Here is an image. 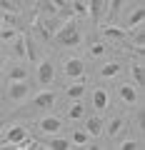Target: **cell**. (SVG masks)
<instances>
[{"mask_svg": "<svg viewBox=\"0 0 145 150\" xmlns=\"http://www.w3.org/2000/svg\"><path fill=\"white\" fill-rule=\"evenodd\" d=\"M53 43L55 45H63V48H78V45L83 43L80 28H78L73 20H68L65 25H60V30L53 35Z\"/></svg>", "mask_w": 145, "mask_h": 150, "instance_id": "cell-1", "label": "cell"}, {"mask_svg": "<svg viewBox=\"0 0 145 150\" xmlns=\"http://www.w3.org/2000/svg\"><path fill=\"white\" fill-rule=\"evenodd\" d=\"M8 98H10L13 103H25L28 98H30V85H28V80H13L10 85H8Z\"/></svg>", "mask_w": 145, "mask_h": 150, "instance_id": "cell-2", "label": "cell"}, {"mask_svg": "<svg viewBox=\"0 0 145 150\" xmlns=\"http://www.w3.org/2000/svg\"><path fill=\"white\" fill-rule=\"evenodd\" d=\"M55 78V70L50 60H38V83L40 85H50Z\"/></svg>", "mask_w": 145, "mask_h": 150, "instance_id": "cell-3", "label": "cell"}, {"mask_svg": "<svg viewBox=\"0 0 145 150\" xmlns=\"http://www.w3.org/2000/svg\"><path fill=\"white\" fill-rule=\"evenodd\" d=\"M83 73H85V63H83L80 58H70L68 63H65V75H68L70 80L83 78Z\"/></svg>", "mask_w": 145, "mask_h": 150, "instance_id": "cell-4", "label": "cell"}, {"mask_svg": "<svg viewBox=\"0 0 145 150\" xmlns=\"http://www.w3.org/2000/svg\"><path fill=\"white\" fill-rule=\"evenodd\" d=\"M105 5H108V0H90V3H88V15L93 18V23H100L103 20Z\"/></svg>", "mask_w": 145, "mask_h": 150, "instance_id": "cell-5", "label": "cell"}, {"mask_svg": "<svg viewBox=\"0 0 145 150\" xmlns=\"http://www.w3.org/2000/svg\"><path fill=\"white\" fill-rule=\"evenodd\" d=\"M60 128H63V120H60V118H53V115H48V118L40 120V130H43V133H48V135H55Z\"/></svg>", "mask_w": 145, "mask_h": 150, "instance_id": "cell-6", "label": "cell"}, {"mask_svg": "<svg viewBox=\"0 0 145 150\" xmlns=\"http://www.w3.org/2000/svg\"><path fill=\"white\" fill-rule=\"evenodd\" d=\"M23 138H28V128H25V125H13V128L8 130V135H5V140L10 145H18Z\"/></svg>", "mask_w": 145, "mask_h": 150, "instance_id": "cell-7", "label": "cell"}, {"mask_svg": "<svg viewBox=\"0 0 145 150\" xmlns=\"http://www.w3.org/2000/svg\"><path fill=\"white\" fill-rule=\"evenodd\" d=\"M85 85H88L85 78H83V80H78V78H75V83H73V85L65 90V95H68L70 100H80V98L85 95Z\"/></svg>", "mask_w": 145, "mask_h": 150, "instance_id": "cell-8", "label": "cell"}, {"mask_svg": "<svg viewBox=\"0 0 145 150\" xmlns=\"http://www.w3.org/2000/svg\"><path fill=\"white\" fill-rule=\"evenodd\" d=\"M103 125H105V123H103L98 115H93V118L85 120V133L93 135V138H98V135H103Z\"/></svg>", "mask_w": 145, "mask_h": 150, "instance_id": "cell-9", "label": "cell"}, {"mask_svg": "<svg viewBox=\"0 0 145 150\" xmlns=\"http://www.w3.org/2000/svg\"><path fill=\"white\" fill-rule=\"evenodd\" d=\"M143 20H145V8L140 5V8H135V10L130 13V18L125 20V28H128V30H133V28L143 25Z\"/></svg>", "mask_w": 145, "mask_h": 150, "instance_id": "cell-10", "label": "cell"}, {"mask_svg": "<svg viewBox=\"0 0 145 150\" xmlns=\"http://www.w3.org/2000/svg\"><path fill=\"white\" fill-rule=\"evenodd\" d=\"M53 103H55V93L45 90V93H40V95H35V98H33V103H30V105H35V108H43V110H45V108H50Z\"/></svg>", "mask_w": 145, "mask_h": 150, "instance_id": "cell-11", "label": "cell"}, {"mask_svg": "<svg viewBox=\"0 0 145 150\" xmlns=\"http://www.w3.org/2000/svg\"><path fill=\"white\" fill-rule=\"evenodd\" d=\"M23 40H25V60H30V63H38V45H35V40H33V35L28 33Z\"/></svg>", "mask_w": 145, "mask_h": 150, "instance_id": "cell-12", "label": "cell"}, {"mask_svg": "<svg viewBox=\"0 0 145 150\" xmlns=\"http://www.w3.org/2000/svg\"><path fill=\"white\" fill-rule=\"evenodd\" d=\"M123 3L125 0H108V25H113L115 20H118V15H120V10H123Z\"/></svg>", "mask_w": 145, "mask_h": 150, "instance_id": "cell-13", "label": "cell"}, {"mask_svg": "<svg viewBox=\"0 0 145 150\" xmlns=\"http://www.w3.org/2000/svg\"><path fill=\"white\" fill-rule=\"evenodd\" d=\"M118 93H120V98H123L128 105H135V103H138V93H135L133 85H125V83H123V85L118 88Z\"/></svg>", "mask_w": 145, "mask_h": 150, "instance_id": "cell-14", "label": "cell"}, {"mask_svg": "<svg viewBox=\"0 0 145 150\" xmlns=\"http://www.w3.org/2000/svg\"><path fill=\"white\" fill-rule=\"evenodd\" d=\"M28 68L25 65H13L10 70H8V83H13V80H28Z\"/></svg>", "mask_w": 145, "mask_h": 150, "instance_id": "cell-15", "label": "cell"}, {"mask_svg": "<svg viewBox=\"0 0 145 150\" xmlns=\"http://www.w3.org/2000/svg\"><path fill=\"white\" fill-rule=\"evenodd\" d=\"M103 35H105L108 40H120V43L125 40V33L120 30V28L115 25V23H113V25H105V28H103Z\"/></svg>", "mask_w": 145, "mask_h": 150, "instance_id": "cell-16", "label": "cell"}, {"mask_svg": "<svg viewBox=\"0 0 145 150\" xmlns=\"http://www.w3.org/2000/svg\"><path fill=\"white\" fill-rule=\"evenodd\" d=\"M120 70H123V65H120V63H115V60H113V63L103 65V70H100V78H103V80H108V78H115V75H118Z\"/></svg>", "mask_w": 145, "mask_h": 150, "instance_id": "cell-17", "label": "cell"}, {"mask_svg": "<svg viewBox=\"0 0 145 150\" xmlns=\"http://www.w3.org/2000/svg\"><path fill=\"white\" fill-rule=\"evenodd\" d=\"M93 108H95V110H105L108 108V93L105 90L98 88V90L93 93Z\"/></svg>", "mask_w": 145, "mask_h": 150, "instance_id": "cell-18", "label": "cell"}, {"mask_svg": "<svg viewBox=\"0 0 145 150\" xmlns=\"http://www.w3.org/2000/svg\"><path fill=\"white\" fill-rule=\"evenodd\" d=\"M123 128H125V120L120 118V115H115V118L108 123V135H110V138H115V135H118Z\"/></svg>", "mask_w": 145, "mask_h": 150, "instance_id": "cell-19", "label": "cell"}, {"mask_svg": "<svg viewBox=\"0 0 145 150\" xmlns=\"http://www.w3.org/2000/svg\"><path fill=\"white\" fill-rule=\"evenodd\" d=\"M18 38V30L13 25H5V28H0V43H13Z\"/></svg>", "mask_w": 145, "mask_h": 150, "instance_id": "cell-20", "label": "cell"}, {"mask_svg": "<svg viewBox=\"0 0 145 150\" xmlns=\"http://www.w3.org/2000/svg\"><path fill=\"white\" fill-rule=\"evenodd\" d=\"M130 75H133L135 85H145V73H143V65H130Z\"/></svg>", "mask_w": 145, "mask_h": 150, "instance_id": "cell-21", "label": "cell"}, {"mask_svg": "<svg viewBox=\"0 0 145 150\" xmlns=\"http://www.w3.org/2000/svg\"><path fill=\"white\" fill-rule=\"evenodd\" d=\"M83 110H85V105H83L80 100H75V103H73V108L68 110V118L70 120H80L83 118Z\"/></svg>", "mask_w": 145, "mask_h": 150, "instance_id": "cell-22", "label": "cell"}, {"mask_svg": "<svg viewBox=\"0 0 145 150\" xmlns=\"http://www.w3.org/2000/svg\"><path fill=\"white\" fill-rule=\"evenodd\" d=\"M45 148H50V150H68V148H70V140H65V138H53Z\"/></svg>", "mask_w": 145, "mask_h": 150, "instance_id": "cell-23", "label": "cell"}, {"mask_svg": "<svg viewBox=\"0 0 145 150\" xmlns=\"http://www.w3.org/2000/svg\"><path fill=\"white\" fill-rule=\"evenodd\" d=\"M70 5H73V13H75V15H83V18L88 15V5L83 3V0H73Z\"/></svg>", "mask_w": 145, "mask_h": 150, "instance_id": "cell-24", "label": "cell"}, {"mask_svg": "<svg viewBox=\"0 0 145 150\" xmlns=\"http://www.w3.org/2000/svg\"><path fill=\"white\" fill-rule=\"evenodd\" d=\"M88 138H90V135H88L85 130H75V133H73V143H75V145H85Z\"/></svg>", "mask_w": 145, "mask_h": 150, "instance_id": "cell-25", "label": "cell"}, {"mask_svg": "<svg viewBox=\"0 0 145 150\" xmlns=\"http://www.w3.org/2000/svg\"><path fill=\"white\" fill-rule=\"evenodd\" d=\"M120 148H123V150H138V148H143V145H140L138 140H125Z\"/></svg>", "mask_w": 145, "mask_h": 150, "instance_id": "cell-26", "label": "cell"}, {"mask_svg": "<svg viewBox=\"0 0 145 150\" xmlns=\"http://www.w3.org/2000/svg\"><path fill=\"white\" fill-rule=\"evenodd\" d=\"M40 8H43L45 13H55V10H58V8H55L53 3H50V0H40Z\"/></svg>", "mask_w": 145, "mask_h": 150, "instance_id": "cell-27", "label": "cell"}, {"mask_svg": "<svg viewBox=\"0 0 145 150\" xmlns=\"http://www.w3.org/2000/svg\"><path fill=\"white\" fill-rule=\"evenodd\" d=\"M90 53H93V55H103V53H105V45H103V43H93Z\"/></svg>", "mask_w": 145, "mask_h": 150, "instance_id": "cell-28", "label": "cell"}, {"mask_svg": "<svg viewBox=\"0 0 145 150\" xmlns=\"http://www.w3.org/2000/svg\"><path fill=\"white\" fill-rule=\"evenodd\" d=\"M0 75H3V58H0Z\"/></svg>", "mask_w": 145, "mask_h": 150, "instance_id": "cell-29", "label": "cell"}, {"mask_svg": "<svg viewBox=\"0 0 145 150\" xmlns=\"http://www.w3.org/2000/svg\"><path fill=\"white\" fill-rule=\"evenodd\" d=\"M0 28H3V18H0Z\"/></svg>", "mask_w": 145, "mask_h": 150, "instance_id": "cell-30", "label": "cell"}, {"mask_svg": "<svg viewBox=\"0 0 145 150\" xmlns=\"http://www.w3.org/2000/svg\"><path fill=\"white\" fill-rule=\"evenodd\" d=\"M0 58H3V50H0Z\"/></svg>", "mask_w": 145, "mask_h": 150, "instance_id": "cell-31", "label": "cell"}, {"mask_svg": "<svg viewBox=\"0 0 145 150\" xmlns=\"http://www.w3.org/2000/svg\"><path fill=\"white\" fill-rule=\"evenodd\" d=\"M0 128H3V123H0Z\"/></svg>", "mask_w": 145, "mask_h": 150, "instance_id": "cell-32", "label": "cell"}]
</instances>
